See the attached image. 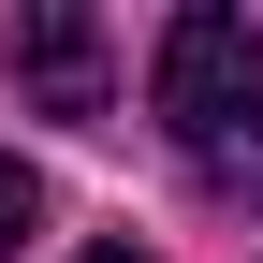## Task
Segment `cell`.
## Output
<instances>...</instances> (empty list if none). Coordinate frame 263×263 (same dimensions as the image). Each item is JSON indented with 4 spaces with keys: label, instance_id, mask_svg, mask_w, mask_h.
<instances>
[{
    "label": "cell",
    "instance_id": "1",
    "mask_svg": "<svg viewBox=\"0 0 263 263\" xmlns=\"http://www.w3.org/2000/svg\"><path fill=\"white\" fill-rule=\"evenodd\" d=\"M146 103H161V132H176L190 161H219L234 132H263V29L219 15V0H190V15L161 29V59H146Z\"/></svg>",
    "mask_w": 263,
    "mask_h": 263
},
{
    "label": "cell",
    "instance_id": "2",
    "mask_svg": "<svg viewBox=\"0 0 263 263\" xmlns=\"http://www.w3.org/2000/svg\"><path fill=\"white\" fill-rule=\"evenodd\" d=\"M103 88H117L103 15H88V0H29L15 15V103L29 117H103Z\"/></svg>",
    "mask_w": 263,
    "mask_h": 263
},
{
    "label": "cell",
    "instance_id": "3",
    "mask_svg": "<svg viewBox=\"0 0 263 263\" xmlns=\"http://www.w3.org/2000/svg\"><path fill=\"white\" fill-rule=\"evenodd\" d=\"M29 234H44V176H29V161H0V263H15Z\"/></svg>",
    "mask_w": 263,
    "mask_h": 263
},
{
    "label": "cell",
    "instance_id": "4",
    "mask_svg": "<svg viewBox=\"0 0 263 263\" xmlns=\"http://www.w3.org/2000/svg\"><path fill=\"white\" fill-rule=\"evenodd\" d=\"M205 190H234V205H263V132H234V146L205 161Z\"/></svg>",
    "mask_w": 263,
    "mask_h": 263
},
{
    "label": "cell",
    "instance_id": "5",
    "mask_svg": "<svg viewBox=\"0 0 263 263\" xmlns=\"http://www.w3.org/2000/svg\"><path fill=\"white\" fill-rule=\"evenodd\" d=\"M88 263H146V249H88Z\"/></svg>",
    "mask_w": 263,
    "mask_h": 263
}]
</instances>
